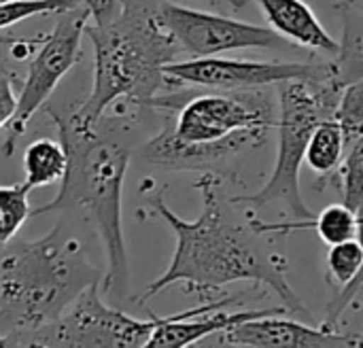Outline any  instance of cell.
Returning <instances> with one entry per match:
<instances>
[{
    "label": "cell",
    "instance_id": "6da1fadb",
    "mask_svg": "<svg viewBox=\"0 0 363 348\" xmlns=\"http://www.w3.org/2000/svg\"><path fill=\"white\" fill-rule=\"evenodd\" d=\"M202 196L198 219L185 221L164 202L162 191H151L147 204L162 217L177 236V247L168 270L155 279L138 300L145 304L170 285L181 283L185 291L208 293L238 281L262 283L272 289L289 315H306V308L294 287L287 283V259L270 249V234L259 232L253 219L240 217L234 200L219 196V179L204 174L196 181Z\"/></svg>",
    "mask_w": 363,
    "mask_h": 348
},
{
    "label": "cell",
    "instance_id": "7a4b0ae2",
    "mask_svg": "<svg viewBox=\"0 0 363 348\" xmlns=\"http://www.w3.org/2000/svg\"><path fill=\"white\" fill-rule=\"evenodd\" d=\"M47 115L57 128V138L68 153V170L53 202L32 208V217L55 211H83L96 225L106 253L104 293H117L125 300L130 287V264L125 253L121 200L132 149L119 140L104 138L96 128L81 123L72 115L62 117L53 108Z\"/></svg>",
    "mask_w": 363,
    "mask_h": 348
},
{
    "label": "cell",
    "instance_id": "3957f363",
    "mask_svg": "<svg viewBox=\"0 0 363 348\" xmlns=\"http://www.w3.org/2000/svg\"><path fill=\"white\" fill-rule=\"evenodd\" d=\"M85 34L94 47V83L89 98L70 115L96 128L104 111L128 100L149 106L155 96L172 87L164 66L183 51L160 23L155 0H123L121 15L106 23H87Z\"/></svg>",
    "mask_w": 363,
    "mask_h": 348
},
{
    "label": "cell",
    "instance_id": "277c9868",
    "mask_svg": "<svg viewBox=\"0 0 363 348\" xmlns=\"http://www.w3.org/2000/svg\"><path fill=\"white\" fill-rule=\"evenodd\" d=\"M100 272L87 262L83 245L62 225L0 257V319L11 325V347L53 323Z\"/></svg>",
    "mask_w": 363,
    "mask_h": 348
},
{
    "label": "cell",
    "instance_id": "5b68a950",
    "mask_svg": "<svg viewBox=\"0 0 363 348\" xmlns=\"http://www.w3.org/2000/svg\"><path fill=\"white\" fill-rule=\"evenodd\" d=\"M279 87V147L277 162L268 183L251 196H236L234 200L240 206H274L281 204L294 221L287 223H264L255 221L253 225L270 236H283L294 230L313 228V211L302 198L300 189V170L306 157V147L313 136V130L323 119H336V108L342 96L340 85L334 79L325 81H283Z\"/></svg>",
    "mask_w": 363,
    "mask_h": 348
},
{
    "label": "cell",
    "instance_id": "8992f818",
    "mask_svg": "<svg viewBox=\"0 0 363 348\" xmlns=\"http://www.w3.org/2000/svg\"><path fill=\"white\" fill-rule=\"evenodd\" d=\"M160 323L149 310V319L130 317L100 298V281L85 287L66 310L47 327L34 332L26 347H87V348H143Z\"/></svg>",
    "mask_w": 363,
    "mask_h": 348
},
{
    "label": "cell",
    "instance_id": "52a82bcc",
    "mask_svg": "<svg viewBox=\"0 0 363 348\" xmlns=\"http://www.w3.org/2000/svg\"><path fill=\"white\" fill-rule=\"evenodd\" d=\"M179 108L168 125L183 142H215L240 130H274L277 108L259 89H230L187 96L177 91Z\"/></svg>",
    "mask_w": 363,
    "mask_h": 348
},
{
    "label": "cell",
    "instance_id": "ba28073f",
    "mask_svg": "<svg viewBox=\"0 0 363 348\" xmlns=\"http://www.w3.org/2000/svg\"><path fill=\"white\" fill-rule=\"evenodd\" d=\"M87 21H89V13L83 6L66 11L57 19L53 32L40 40V47L30 62L28 77L17 96L15 115L4 128L6 136L0 147L4 157H11L15 153L17 140L26 134L30 119L36 115L38 108L47 104L57 83L77 64L81 53V38L85 34Z\"/></svg>",
    "mask_w": 363,
    "mask_h": 348
},
{
    "label": "cell",
    "instance_id": "9c48e42d",
    "mask_svg": "<svg viewBox=\"0 0 363 348\" xmlns=\"http://www.w3.org/2000/svg\"><path fill=\"white\" fill-rule=\"evenodd\" d=\"M164 74L172 87L196 85L208 89H262L283 81H325L332 77L330 64H300V62H249L225 57H194L185 62H170Z\"/></svg>",
    "mask_w": 363,
    "mask_h": 348
},
{
    "label": "cell",
    "instance_id": "30bf717a",
    "mask_svg": "<svg viewBox=\"0 0 363 348\" xmlns=\"http://www.w3.org/2000/svg\"><path fill=\"white\" fill-rule=\"evenodd\" d=\"M155 15L179 47L194 57H208L234 49H266L283 43V36L272 28L187 9L170 0H155Z\"/></svg>",
    "mask_w": 363,
    "mask_h": 348
},
{
    "label": "cell",
    "instance_id": "8fae6325",
    "mask_svg": "<svg viewBox=\"0 0 363 348\" xmlns=\"http://www.w3.org/2000/svg\"><path fill=\"white\" fill-rule=\"evenodd\" d=\"M272 130H240L215 142H183L179 140L168 121L151 140H147L138 155L147 164L170 168V170H204L208 166L228 162L245 151L262 147Z\"/></svg>",
    "mask_w": 363,
    "mask_h": 348
},
{
    "label": "cell",
    "instance_id": "7c38bea8",
    "mask_svg": "<svg viewBox=\"0 0 363 348\" xmlns=\"http://www.w3.org/2000/svg\"><path fill=\"white\" fill-rule=\"evenodd\" d=\"M219 344L251 348L363 347V334H340L323 325L308 327L285 319V315H266L219 332Z\"/></svg>",
    "mask_w": 363,
    "mask_h": 348
},
{
    "label": "cell",
    "instance_id": "4fadbf2b",
    "mask_svg": "<svg viewBox=\"0 0 363 348\" xmlns=\"http://www.w3.org/2000/svg\"><path fill=\"white\" fill-rule=\"evenodd\" d=\"M272 30L283 38L321 53L338 51V40L330 36L315 11L304 0H255Z\"/></svg>",
    "mask_w": 363,
    "mask_h": 348
},
{
    "label": "cell",
    "instance_id": "5bb4252c",
    "mask_svg": "<svg viewBox=\"0 0 363 348\" xmlns=\"http://www.w3.org/2000/svg\"><path fill=\"white\" fill-rule=\"evenodd\" d=\"M338 13L342 21V36L336 60L330 62V66L334 83L347 87L363 79V2L342 0L338 2Z\"/></svg>",
    "mask_w": 363,
    "mask_h": 348
},
{
    "label": "cell",
    "instance_id": "9a60e30c",
    "mask_svg": "<svg viewBox=\"0 0 363 348\" xmlns=\"http://www.w3.org/2000/svg\"><path fill=\"white\" fill-rule=\"evenodd\" d=\"M68 170V153L62 140L38 138L30 142L23 151V185L32 191L36 187L62 183Z\"/></svg>",
    "mask_w": 363,
    "mask_h": 348
},
{
    "label": "cell",
    "instance_id": "2e32d148",
    "mask_svg": "<svg viewBox=\"0 0 363 348\" xmlns=\"http://www.w3.org/2000/svg\"><path fill=\"white\" fill-rule=\"evenodd\" d=\"M345 151L347 140L340 123L336 119H323L313 130L304 162L311 166V170L323 174L325 179H332L345 157Z\"/></svg>",
    "mask_w": 363,
    "mask_h": 348
},
{
    "label": "cell",
    "instance_id": "e0dca14e",
    "mask_svg": "<svg viewBox=\"0 0 363 348\" xmlns=\"http://www.w3.org/2000/svg\"><path fill=\"white\" fill-rule=\"evenodd\" d=\"M332 179L340 183L342 202L357 213L363 204V134L347 145L345 157Z\"/></svg>",
    "mask_w": 363,
    "mask_h": 348
},
{
    "label": "cell",
    "instance_id": "ac0fdd59",
    "mask_svg": "<svg viewBox=\"0 0 363 348\" xmlns=\"http://www.w3.org/2000/svg\"><path fill=\"white\" fill-rule=\"evenodd\" d=\"M30 189L21 185H6L0 187V249L6 247L21 225L32 217V206H30Z\"/></svg>",
    "mask_w": 363,
    "mask_h": 348
},
{
    "label": "cell",
    "instance_id": "d6986e66",
    "mask_svg": "<svg viewBox=\"0 0 363 348\" xmlns=\"http://www.w3.org/2000/svg\"><path fill=\"white\" fill-rule=\"evenodd\" d=\"M357 223H359L357 213L353 208H349L345 202L325 206L313 219V228L317 230L319 238L328 247L351 240V238H357Z\"/></svg>",
    "mask_w": 363,
    "mask_h": 348
},
{
    "label": "cell",
    "instance_id": "ffe728a7",
    "mask_svg": "<svg viewBox=\"0 0 363 348\" xmlns=\"http://www.w3.org/2000/svg\"><path fill=\"white\" fill-rule=\"evenodd\" d=\"M363 247L359 238H351L338 245H332L328 251V272L332 281L345 289L349 287L362 272Z\"/></svg>",
    "mask_w": 363,
    "mask_h": 348
},
{
    "label": "cell",
    "instance_id": "44dd1931",
    "mask_svg": "<svg viewBox=\"0 0 363 348\" xmlns=\"http://www.w3.org/2000/svg\"><path fill=\"white\" fill-rule=\"evenodd\" d=\"M81 4L77 0H9L0 2V30L23 21L34 15L55 13L62 15L66 11L79 9Z\"/></svg>",
    "mask_w": 363,
    "mask_h": 348
},
{
    "label": "cell",
    "instance_id": "7402d4cb",
    "mask_svg": "<svg viewBox=\"0 0 363 348\" xmlns=\"http://www.w3.org/2000/svg\"><path fill=\"white\" fill-rule=\"evenodd\" d=\"M336 121L340 123L345 132L347 145L363 134V79L342 89V96L336 108Z\"/></svg>",
    "mask_w": 363,
    "mask_h": 348
},
{
    "label": "cell",
    "instance_id": "603a6c76",
    "mask_svg": "<svg viewBox=\"0 0 363 348\" xmlns=\"http://www.w3.org/2000/svg\"><path fill=\"white\" fill-rule=\"evenodd\" d=\"M357 238H359V242H362L363 247V204L362 208L357 211ZM363 289V266H362V272H359V276L349 285V287H345V289H340L338 293H336V298L325 306V317H323V327H330V330H334L336 327V323L340 321V317L345 315V310L355 302V298L359 296V291Z\"/></svg>",
    "mask_w": 363,
    "mask_h": 348
},
{
    "label": "cell",
    "instance_id": "cb8c5ba5",
    "mask_svg": "<svg viewBox=\"0 0 363 348\" xmlns=\"http://www.w3.org/2000/svg\"><path fill=\"white\" fill-rule=\"evenodd\" d=\"M87 13L91 23L106 26L115 21L123 11V0H77Z\"/></svg>",
    "mask_w": 363,
    "mask_h": 348
},
{
    "label": "cell",
    "instance_id": "d4e9b609",
    "mask_svg": "<svg viewBox=\"0 0 363 348\" xmlns=\"http://www.w3.org/2000/svg\"><path fill=\"white\" fill-rule=\"evenodd\" d=\"M17 108V96L13 91V74L0 70V130L9 125Z\"/></svg>",
    "mask_w": 363,
    "mask_h": 348
},
{
    "label": "cell",
    "instance_id": "484cf974",
    "mask_svg": "<svg viewBox=\"0 0 363 348\" xmlns=\"http://www.w3.org/2000/svg\"><path fill=\"white\" fill-rule=\"evenodd\" d=\"M215 2H223L228 6H232L234 11H238V9H242L247 4V0H215Z\"/></svg>",
    "mask_w": 363,
    "mask_h": 348
},
{
    "label": "cell",
    "instance_id": "4316f807",
    "mask_svg": "<svg viewBox=\"0 0 363 348\" xmlns=\"http://www.w3.org/2000/svg\"><path fill=\"white\" fill-rule=\"evenodd\" d=\"M359 2H363V0H359Z\"/></svg>",
    "mask_w": 363,
    "mask_h": 348
}]
</instances>
